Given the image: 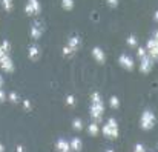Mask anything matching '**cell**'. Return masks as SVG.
<instances>
[{
    "label": "cell",
    "instance_id": "7c38bea8",
    "mask_svg": "<svg viewBox=\"0 0 158 152\" xmlns=\"http://www.w3.org/2000/svg\"><path fill=\"white\" fill-rule=\"evenodd\" d=\"M68 46L74 51V52H77V51L80 49V46H81V40H80V37H77V36L71 37V39L68 40Z\"/></svg>",
    "mask_w": 158,
    "mask_h": 152
},
{
    "label": "cell",
    "instance_id": "ba28073f",
    "mask_svg": "<svg viewBox=\"0 0 158 152\" xmlns=\"http://www.w3.org/2000/svg\"><path fill=\"white\" fill-rule=\"evenodd\" d=\"M146 51H148V55H151L154 60H158V42H155L154 39L148 40Z\"/></svg>",
    "mask_w": 158,
    "mask_h": 152
},
{
    "label": "cell",
    "instance_id": "484cf974",
    "mask_svg": "<svg viewBox=\"0 0 158 152\" xmlns=\"http://www.w3.org/2000/svg\"><path fill=\"white\" fill-rule=\"evenodd\" d=\"M25 14H26V15H29V17H31V15H34L32 6H31L29 3H26V6H25Z\"/></svg>",
    "mask_w": 158,
    "mask_h": 152
},
{
    "label": "cell",
    "instance_id": "f1b7e54d",
    "mask_svg": "<svg viewBox=\"0 0 158 152\" xmlns=\"http://www.w3.org/2000/svg\"><path fill=\"white\" fill-rule=\"evenodd\" d=\"M134 152H146V151H144V146H143L141 143H137V145H135V149H134Z\"/></svg>",
    "mask_w": 158,
    "mask_h": 152
},
{
    "label": "cell",
    "instance_id": "2e32d148",
    "mask_svg": "<svg viewBox=\"0 0 158 152\" xmlns=\"http://www.w3.org/2000/svg\"><path fill=\"white\" fill-rule=\"evenodd\" d=\"M75 6V2L74 0H61V8L64 11H72Z\"/></svg>",
    "mask_w": 158,
    "mask_h": 152
},
{
    "label": "cell",
    "instance_id": "5b68a950",
    "mask_svg": "<svg viewBox=\"0 0 158 152\" xmlns=\"http://www.w3.org/2000/svg\"><path fill=\"white\" fill-rule=\"evenodd\" d=\"M118 65L121 66V68H124L126 71H132L134 68H135V63H134V58L132 57H129L127 54H120V57H118Z\"/></svg>",
    "mask_w": 158,
    "mask_h": 152
},
{
    "label": "cell",
    "instance_id": "e0dca14e",
    "mask_svg": "<svg viewBox=\"0 0 158 152\" xmlns=\"http://www.w3.org/2000/svg\"><path fill=\"white\" fill-rule=\"evenodd\" d=\"M126 42H127V45L132 46V48H137V46H138V39H137V36H134V34H131Z\"/></svg>",
    "mask_w": 158,
    "mask_h": 152
},
{
    "label": "cell",
    "instance_id": "d4e9b609",
    "mask_svg": "<svg viewBox=\"0 0 158 152\" xmlns=\"http://www.w3.org/2000/svg\"><path fill=\"white\" fill-rule=\"evenodd\" d=\"M61 51H63V55H64V57H69V55H72V54H74V51L71 49L68 45H66V46H63V49Z\"/></svg>",
    "mask_w": 158,
    "mask_h": 152
},
{
    "label": "cell",
    "instance_id": "5bb4252c",
    "mask_svg": "<svg viewBox=\"0 0 158 152\" xmlns=\"http://www.w3.org/2000/svg\"><path fill=\"white\" fill-rule=\"evenodd\" d=\"M28 3L32 6V11H34V15H40L42 12V5L39 0H28Z\"/></svg>",
    "mask_w": 158,
    "mask_h": 152
},
{
    "label": "cell",
    "instance_id": "cb8c5ba5",
    "mask_svg": "<svg viewBox=\"0 0 158 152\" xmlns=\"http://www.w3.org/2000/svg\"><path fill=\"white\" fill-rule=\"evenodd\" d=\"M22 104H23V109L25 111H32V103H31V100H23Z\"/></svg>",
    "mask_w": 158,
    "mask_h": 152
},
{
    "label": "cell",
    "instance_id": "9c48e42d",
    "mask_svg": "<svg viewBox=\"0 0 158 152\" xmlns=\"http://www.w3.org/2000/svg\"><path fill=\"white\" fill-rule=\"evenodd\" d=\"M91 52H92V57L95 58V61H97V63H100V65H105L106 63V54H105V51L102 49L100 46H94Z\"/></svg>",
    "mask_w": 158,
    "mask_h": 152
},
{
    "label": "cell",
    "instance_id": "44dd1931",
    "mask_svg": "<svg viewBox=\"0 0 158 152\" xmlns=\"http://www.w3.org/2000/svg\"><path fill=\"white\" fill-rule=\"evenodd\" d=\"M72 128H74L75 131H81V129H83V121H81L80 118H74V120H72Z\"/></svg>",
    "mask_w": 158,
    "mask_h": 152
},
{
    "label": "cell",
    "instance_id": "8d00e7d4",
    "mask_svg": "<svg viewBox=\"0 0 158 152\" xmlns=\"http://www.w3.org/2000/svg\"><path fill=\"white\" fill-rule=\"evenodd\" d=\"M105 152H114V151H112V149H107V151H105Z\"/></svg>",
    "mask_w": 158,
    "mask_h": 152
},
{
    "label": "cell",
    "instance_id": "4dcf8cb0",
    "mask_svg": "<svg viewBox=\"0 0 158 152\" xmlns=\"http://www.w3.org/2000/svg\"><path fill=\"white\" fill-rule=\"evenodd\" d=\"M15 152H25V148H23L22 145H19V146L15 148Z\"/></svg>",
    "mask_w": 158,
    "mask_h": 152
},
{
    "label": "cell",
    "instance_id": "7a4b0ae2",
    "mask_svg": "<svg viewBox=\"0 0 158 152\" xmlns=\"http://www.w3.org/2000/svg\"><path fill=\"white\" fill-rule=\"evenodd\" d=\"M157 125V117L152 111H144L141 114V118H140V128L143 131H151L154 129Z\"/></svg>",
    "mask_w": 158,
    "mask_h": 152
},
{
    "label": "cell",
    "instance_id": "e575fe53",
    "mask_svg": "<svg viewBox=\"0 0 158 152\" xmlns=\"http://www.w3.org/2000/svg\"><path fill=\"white\" fill-rule=\"evenodd\" d=\"M3 83H5V80H3V77L0 75V88H3Z\"/></svg>",
    "mask_w": 158,
    "mask_h": 152
},
{
    "label": "cell",
    "instance_id": "6da1fadb",
    "mask_svg": "<svg viewBox=\"0 0 158 152\" xmlns=\"http://www.w3.org/2000/svg\"><path fill=\"white\" fill-rule=\"evenodd\" d=\"M105 114V103L102 100L100 92H92L91 94V117L94 118L95 123H100Z\"/></svg>",
    "mask_w": 158,
    "mask_h": 152
},
{
    "label": "cell",
    "instance_id": "d6a6232c",
    "mask_svg": "<svg viewBox=\"0 0 158 152\" xmlns=\"http://www.w3.org/2000/svg\"><path fill=\"white\" fill-rule=\"evenodd\" d=\"M152 39H154L155 42H158V29L155 31V32H154V37H152Z\"/></svg>",
    "mask_w": 158,
    "mask_h": 152
},
{
    "label": "cell",
    "instance_id": "74e56055",
    "mask_svg": "<svg viewBox=\"0 0 158 152\" xmlns=\"http://www.w3.org/2000/svg\"><path fill=\"white\" fill-rule=\"evenodd\" d=\"M69 152H72V151H69Z\"/></svg>",
    "mask_w": 158,
    "mask_h": 152
},
{
    "label": "cell",
    "instance_id": "7402d4cb",
    "mask_svg": "<svg viewBox=\"0 0 158 152\" xmlns=\"http://www.w3.org/2000/svg\"><path fill=\"white\" fill-rule=\"evenodd\" d=\"M137 55H138V58H143L144 55H148V51H146V48L138 46V48H137Z\"/></svg>",
    "mask_w": 158,
    "mask_h": 152
},
{
    "label": "cell",
    "instance_id": "8992f818",
    "mask_svg": "<svg viewBox=\"0 0 158 152\" xmlns=\"http://www.w3.org/2000/svg\"><path fill=\"white\" fill-rule=\"evenodd\" d=\"M0 68H2V71H5V72H14V69H15V66H14V61H12V58L9 57V54L8 55H5L3 58H0Z\"/></svg>",
    "mask_w": 158,
    "mask_h": 152
},
{
    "label": "cell",
    "instance_id": "83f0119b",
    "mask_svg": "<svg viewBox=\"0 0 158 152\" xmlns=\"http://www.w3.org/2000/svg\"><path fill=\"white\" fill-rule=\"evenodd\" d=\"M118 2H120V0H106L107 6H109V8H112V9H115V8L118 6Z\"/></svg>",
    "mask_w": 158,
    "mask_h": 152
},
{
    "label": "cell",
    "instance_id": "9a60e30c",
    "mask_svg": "<svg viewBox=\"0 0 158 152\" xmlns=\"http://www.w3.org/2000/svg\"><path fill=\"white\" fill-rule=\"evenodd\" d=\"M98 132H100V128H98V123H91L89 126H88V134L89 135H92V137H95V135H98Z\"/></svg>",
    "mask_w": 158,
    "mask_h": 152
},
{
    "label": "cell",
    "instance_id": "f546056e",
    "mask_svg": "<svg viewBox=\"0 0 158 152\" xmlns=\"http://www.w3.org/2000/svg\"><path fill=\"white\" fill-rule=\"evenodd\" d=\"M5 101H6V92L0 88V104H2V103H5Z\"/></svg>",
    "mask_w": 158,
    "mask_h": 152
},
{
    "label": "cell",
    "instance_id": "ac0fdd59",
    "mask_svg": "<svg viewBox=\"0 0 158 152\" xmlns=\"http://www.w3.org/2000/svg\"><path fill=\"white\" fill-rule=\"evenodd\" d=\"M8 101H11L12 104H17V103L20 101L19 94H17V92H14V91H12V92H9V94H8Z\"/></svg>",
    "mask_w": 158,
    "mask_h": 152
},
{
    "label": "cell",
    "instance_id": "4316f807",
    "mask_svg": "<svg viewBox=\"0 0 158 152\" xmlns=\"http://www.w3.org/2000/svg\"><path fill=\"white\" fill-rule=\"evenodd\" d=\"M2 48H3V51H5V52H8V54H9V51H11V43H9L8 40H3Z\"/></svg>",
    "mask_w": 158,
    "mask_h": 152
},
{
    "label": "cell",
    "instance_id": "277c9868",
    "mask_svg": "<svg viewBox=\"0 0 158 152\" xmlns=\"http://www.w3.org/2000/svg\"><path fill=\"white\" fill-rule=\"evenodd\" d=\"M140 61H141L140 63V72L141 74H149L154 68V63H155V60L151 55H144L143 58H140Z\"/></svg>",
    "mask_w": 158,
    "mask_h": 152
},
{
    "label": "cell",
    "instance_id": "4fadbf2b",
    "mask_svg": "<svg viewBox=\"0 0 158 152\" xmlns=\"http://www.w3.org/2000/svg\"><path fill=\"white\" fill-rule=\"evenodd\" d=\"M69 146H71V151L72 152H80L83 149V143L78 137H74L71 141H69Z\"/></svg>",
    "mask_w": 158,
    "mask_h": 152
},
{
    "label": "cell",
    "instance_id": "8fae6325",
    "mask_svg": "<svg viewBox=\"0 0 158 152\" xmlns=\"http://www.w3.org/2000/svg\"><path fill=\"white\" fill-rule=\"evenodd\" d=\"M55 149H57V152H69L71 146H69V143L64 138H58L57 143H55Z\"/></svg>",
    "mask_w": 158,
    "mask_h": 152
},
{
    "label": "cell",
    "instance_id": "30bf717a",
    "mask_svg": "<svg viewBox=\"0 0 158 152\" xmlns=\"http://www.w3.org/2000/svg\"><path fill=\"white\" fill-rule=\"evenodd\" d=\"M40 55H42V49H40L37 45H31V46L28 48V58H29V60L37 61V60L40 58Z\"/></svg>",
    "mask_w": 158,
    "mask_h": 152
},
{
    "label": "cell",
    "instance_id": "603a6c76",
    "mask_svg": "<svg viewBox=\"0 0 158 152\" xmlns=\"http://www.w3.org/2000/svg\"><path fill=\"white\" fill-rule=\"evenodd\" d=\"M66 104L68 106H75V95H72V94L66 95Z\"/></svg>",
    "mask_w": 158,
    "mask_h": 152
},
{
    "label": "cell",
    "instance_id": "52a82bcc",
    "mask_svg": "<svg viewBox=\"0 0 158 152\" xmlns=\"http://www.w3.org/2000/svg\"><path fill=\"white\" fill-rule=\"evenodd\" d=\"M43 32H45V25H42L40 22H37L35 25H32L31 29H29V36H31L34 40H39Z\"/></svg>",
    "mask_w": 158,
    "mask_h": 152
},
{
    "label": "cell",
    "instance_id": "d590c367",
    "mask_svg": "<svg viewBox=\"0 0 158 152\" xmlns=\"http://www.w3.org/2000/svg\"><path fill=\"white\" fill-rule=\"evenodd\" d=\"M0 152H5V145L3 143H0Z\"/></svg>",
    "mask_w": 158,
    "mask_h": 152
},
{
    "label": "cell",
    "instance_id": "ffe728a7",
    "mask_svg": "<svg viewBox=\"0 0 158 152\" xmlns=\"http://www.w3.org/2000/svg\"><path fill=\"white\" fill-rule=\"evenodd\" d=\"M109 104H110V108L118 109V108H120V100H118V97H117V95H112V97L109 99Z\"/></svg>",
    "mask_w": 158,
    "mask_h": 152
},
{
    "label": "cell",
    "instance_id": "d6986e66",
    "mask_svg": "<svg viewBox=\"0 0 158 152\" xmlns=\"http://www.w3.org/2000/svg\"><path fill=\"white\" fill-rule=\"evenodd\" d=\"M2 6H3V9H5L6 12H11V11H12V8H14L12 0H2Z\"/></svg>",
    "mask_w": 158,
    "mask_h": 152
},
{
    "label": "cell",
    "instance_id": "1f68e13d",
    "mask_svg": "<svg viewBox=\"0 0 158 152\" xmlns=\"http://www.w3.org/2000/svg\"><path fill=\"white\" fill-rule=\"evenodd\" d=\"M5 55H8V52H5V51H3V48L0 46V58H3Z\"/></svg>",
    "mask_w": 158,
    "mask_h": 152
},
{
    "label": "cell",
    "instance_id": "836d02e7",
    "mask_svg": "<svg viewBox=\"0 0 158 152\" xmlns=\"http://www.w3.org/2000/svg\"><path fill=\"white\" fill-rule=\"evenodd\" d=\"M154 20H155V22H158V11H155V12H154Z\"/></svg>",
    "mask_w": 158,
    "mask_h": 152
},
{
    "label": "cell",
    "instance_id": "3957f363",
    "mask_svg": "<svg viewBox=\"0 0 158 152\" xmlns=\"http://www.w3.org/2000/svg\"><path fill=\"white\" fill-rule=\"evenodd\" d=\"M102 132H103L105 137H109V138H117L118 137V134H120L118 132V123L114 117H110L107 120V123L102 128Z\"/></svg>",
    "mask_w": 158,
    "mask_h": 152
}]
</instances>
